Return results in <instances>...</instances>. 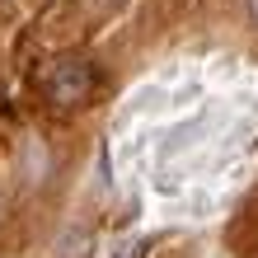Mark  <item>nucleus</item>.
I'll list each match as a JSON object with an SVG mask.
<instances>
[{
	"label": "nucleus",
	"instance_id": "4",
	"mask_svg": "<svg viewBox=\"0 0 258 258\" xmlns=\"http://www.w3.org/2000/svg\"><path fill=\"white\" fill-rule=\"evenodd\" d=\"M0 117H5V89H0Z\"/></svg>",
	"mask_w": 258,
	"mask_h": 258
},
{
	"label": "nucleus",
	"instance_id": "1",
	"mask_svg": "<svg viewBox=\"0 0 258 258\" xmlns=\"http://www.w3.org/2000/svg\"><path fill=\"white\" fill-rule=\"evenodd\" d=\"M94 85H99V75H94V66H89L85 56H61V61H52L42 89H47L52 108L71 113V108H85V103L94 99Z\"/></svg>",
	"mask_w": 258,
	"mask_h": 258
},
{
	"label": "nucleus",
	"instance_id": "2",
	"mask_svg": "<svg viewBox=\"0 0 258 258\" xmlns=\"http://www.w3.org/2000/svg\"><path fill=\"white\" fill-rule=\"evenodd\" d=\"M47 169H52V150H47V141L33 136V141L24 146V178H28V183H42Z\"/></svg>",
	"mask_w": 258,
	"mask_h": 258
},
{
	"label": "nucleus",
	"instance_id": "3",
	"mask_svg": "<svg viewBox=\"0 0 258 258\" xmlns=\"http://www.w3.org/2000/svg\"><path fill=\"white\" fill-rule=\"evenodd\" d=\"M249 19H253V24H258V0H249Z\"/></svg>",
	"mask_w": 258,
	"mask_h": 258
}]
</instances>
